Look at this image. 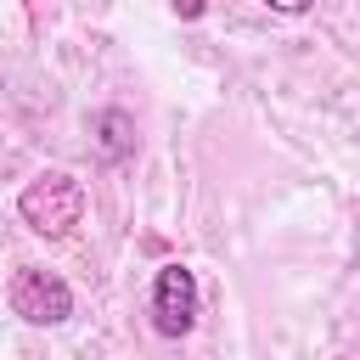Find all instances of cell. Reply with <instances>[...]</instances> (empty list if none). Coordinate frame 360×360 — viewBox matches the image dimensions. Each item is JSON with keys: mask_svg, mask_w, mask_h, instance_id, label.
Instances as JSON below:
<instances>
[{"mask_svg": "<svg viewBox=\"0 0 360 360\" xmlns=\"http://www.w3.org/2000/svg\"><path fill=\"white\" fill-rule=\"evenodd\" d=\"M264 6H270V11H281V17H304L315 0H264Z\"/></svg>", "mask_w": 360, "mask_h": 360, "instance_id": "5", "label": "cell"}, {"mask_svg": "<svg viewBox=\"0 0 360 360\" xmlns=\"http://www.w3.org/2000/svg\"><path fill=\"white\" fill-rule=\"evenodd\" d=\"M11 315L28 321V326H62L73 315V287L56 276V270H39V264H22L11 276V292H6Z\"/></svg>", "mask_w": 360, "mask_h": 360, "instance_id": "2", "label": "cell"}, {"mask_svg": "<svg viewBox=\"0 0 360 360\" xmlns=\"http://www.w3.org/2000/svg\"><path fill=\"white\" fill-rule=\"evenodd\" d=\"M90 129H96V146H101V158H129L135 152V124H129V112H118V107H101L96 118H90Z\"/></svg>", "mask_w": 360, "mask_h": 360, "instance_id": "4", "label": "cell"}, {"mask_svg": "<svg viewBox=\"0 0 360 360\" xmlns=\"http://www.w3.org/2000/svg\"><path fill=\"white\" fill-rule=\"evenodd\" d=\"M169 6H174V17H186V22H191V17H202V11H208V0H169Z\"/></svg>", "mask_w": 360, "mask_h": 360, "instance_id": "6", "label": "cell"}, {"mask_svg": "<svg viewBox=\"0 0 360 360\" xmlns=\"http://www.w3.org/2000/svg\"><path fill=\"white\" fill-rule=\"evenodd\" d=\"M17 214H22V225H28L34 236L62 242V236L84 219V186H79V174H68V169L34 174V180L17 191Z\"/></svg>", "mask_w": 360, "mask_h": 360, "instance_id": "1", "label": "cell"}, {"mask_svg": "<svg viewBox=\"0 0 360 360\" xmlns=\"http://www.w3.org/2000/svg\"><path fill=\"white\" fill-rule=\"evenodd\" d=\"M197 309H202L197 276H191L186 264H163L158 281H152V326H158L163 338H186V332L197 326Z\"/></svg>", "mask_w": 360, "mask_h": 360, "instance_id": "3", "label": "cell"}]
</instances>
